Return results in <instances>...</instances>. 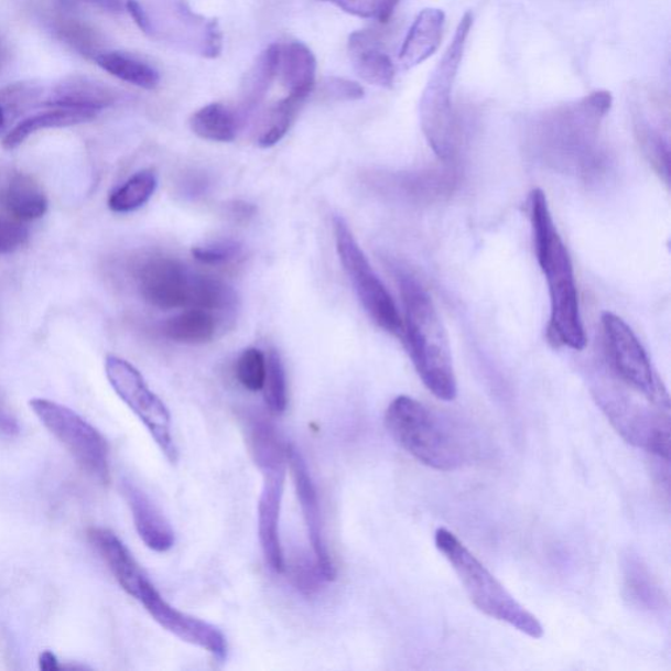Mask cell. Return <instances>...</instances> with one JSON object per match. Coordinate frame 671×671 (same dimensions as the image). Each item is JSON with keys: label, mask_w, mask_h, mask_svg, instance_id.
Segmentation results:
<instances>
[{"label": "cell", "mask_w": 671, "mask_h": 671, "mask_svg": "<svg viewBox=\"0 0 671 671\" xmlns=\"http://www.w3.org/2000/svg\"><path fill=\"white\" fill-rule=\"evenodd\" d=\"M612 107L613 95L596 91L548 110L531 125V149L553 169L584 177L596 175L605 163L599 147L600 125Z\"/></svg>", "instance_id": "6da1fadb"}, {"label": "cell", "mask_w": 671, "mask_h": 671, "mask_svg": "<svg viewBox=\"0 0 671 671\" xmlns=\"http://www.w3.org/2000/svg\"><path fill=\"white\" fill-rule=\"evenodd\" d=\"M530 219L537 260L549 286L548 340L553 348L583 350L587 340L573 262L569 248L553 223L549 201L542 190L531 192Z\"/></svg>", "instance_id": "7a4b0ae2"}, {"label": "cell", "mask_w": 671, "mask_h": 671, "mask_svg": "<svg viewBox=\"0 0 671 671\" xmlns=\"http://www.w3.org/2000/svg\"><path fill=\"white\" fill-rule=\"evenodd\" d=\"M404 304L403 338L424 386L442 401L458 396L452 349L444 324L423 283L412 274L398 275Z\"/></svg>", "instance_id": "3957f363"}, {"label": "cell", "mask_w": 671, "mask_h": 671, "mask_svg": "<svg viewBox=\"0 0 671 671\" xmlns=\"http://www.w3.org/2000/svg\"><path fill=\"white\" fill-rule=\"evenodd\" d=\"M385 424L397 444L421 465L447 473L473 459V441L467 433L416 399H393Z\"/></svg>", "instance_id": "277c9868"}, {"label": "cell", "mask_w": 671, "mask_h": 671, "mask_svg": "<svg viewBox=\"0 0 671 671\" xmlns=\"http://www.w3.org/2000/svg\"><path fill=\"white\" fill-rule=\"evenodd\" d=\"M435 548L452 565L467 596L477 610L487 617L507 623L531 639H542L543 626L534 614L523 607L452 531L439 529Z\"/></svg>", "instance_id": "5b68a950"}, {"label": "cell", "mask_w": 671, "mask_h": 671, "mask_svg": "<svg viewBox=\"0 0 671 671\" xmlns=\"http://www.w3.org/2000/svg\"><path fill=\"white\" fill-rule=\"evenodd\" d=\"M474 15L466 12L456 26L452 43L435 66L420 100V123L429 147L441 161L450 163L458 154L459 123L453 107V87L465 55Z\"/></svg>", "instance_id": "8992f818"}, {"label": "cell", "mask_w": 671, "mask_h": 671, "mask_svg": "<svg viewBox=\"0 0 671 671\" xmlns=\"http://www.w3.org/2000/svg\"><path fill=\"white\" fill-rule=\"evenodd\" d=\"M605 350L614 377L648 403L670 410L669 393L653 370L638 336L620 316L602 315Z\"/></svg>", "instance_id": "52a82bcc"}, {"label": "cell", "mask_w": 671, "mask_h": 671, "mask_svg": "<svg viewBox=\"0 0 671 671\" xmlns=\"http://www.w3.org/2000/svg\"><path fill=\"white\" fill-rule=\"evenodd\" d=\"M334 232L338 258L366 313L387 334L403 337V320L397 304L371 268L347 220L340 216L334 217Z\"/></svg>", "instance_id": "ba28073f"}, {"label": "cell", "mask_w": 671, "mask_h": 671, "mask_svg": "<svg viewBox=\"0 0 671 671\" xmlns=\"http://www.w3.org/2000/svg\"><path fill=\"white\" fill-rule=\"evenodd\" d=\"M32 411L94 479L109 481V446L102 434L78 413L47 399H33Z\"/></svg>", "instance_id": "9c48e42d"}, {"label": "cell", "mask_w": 671, "mask_h": 671, "mask_svg": "<svg viewBox=\"0 0 671 671\" xmlns=\"http://www.w3.org/2000/svg\"><path fill=\"white\" fill-rule=\"evenodd\" d=\"M596 398L623 439L669 462L670 410L640 404L619 389H598Z\"/></svg>", "instance_id": "30bf717a"}, {"label": "cell", "mask_w": 671, "mask_h": 671, "mask_svg": "<svg viewBox=\"0 0 671 671\" xmlns=\"http://www.w3.org/2000/svg\"><path fill=\"white\" fill-rule=\"evenodd\" d=\"M106 374L115 392L147 426L165 458L175 465L177 447L172 437L169 408L149 389L147 380L133 365L117 356L106 359Z\"/></svg>", "instance_id": "8fae6325"}, {"label": "cell", "mask_w": 671, "mask_h": 671, "mask_svg": "<svg viewBox=\"0 0 671 671\" xmlns=\"http://www.w3.org/2000/svg\"><path fill=\"white\" fill-rule=\"evenodd\" d=\"M252 454L264 477L258 508L262 555L269 569L282 573L285 571V559L280 539V517L288 472V447L282 444L269 445L255 450Z\"/></svg>", "instance_id": "7c38bea8"}, {"label": "cell", "mask_w": 671, "mask_h": 671, "mask_svg": "<svg viewBox=\"0 0 671 671\" xmlns=\"http://www.w3.org/2000/svg\"><path fill=\"white\" fill-rule=\"evenodd\" d=\"M159 626L176 638L209 652L214 659L223 662L228 652L226 636L216 626L177 610L165 600L155 586L138 600Z\"/></svg>", "instance_id": "4fadbf2b"}, {"label": "cell", "mask_w": 671, "mask_h": 671, "mask_svg": "<svg viewBox=\"0 0 671 671\" xmlns=\"http://www.w3.org/2000/svg\"><path fill=\"white\" fill-rule=\"evenodd\" d=\"M195 274L182 262L170 258H154L138 271V288L143 300L161 310L190 307Z\"/></svg>", "instance_id": "5bb4252c"}, {"label": "cell", "mask_w": 671, "mask_h": 671, "mask_svg": "<svg viewBox=\"0 0 671 671\" xmlns=\"http://www.w3.org/2000/svg\"><path fill=\"white\" fill-rule=\"evenodd\" d=\"M288 466L290 473H292L296 497H299L317 569H320L325 581H334L336 569L324 539L320 497H317V490L313 477L309 473L306 461L303 459L300 450L293 445L288 446Z\"/></svg>", "instance_id": "9a60e30c"}, {"label": "cell", "mask_w": 671, "mask_h": 671, "mask_svg": "<svg viewBox=\"0 0 671 671\" xmlns=\"http://www.w3.org/2000/svg\"><path fill=\"white\" fill-rule=\"evenodd\" d=\"M88 539L122 589L130 597L140 599L152 583L121 539L115 532L101 528L89 530Z\"/></svg>", "instance_id": "2e32d148"}, {"label": "cell", "mask_w": 671, "mask_h": 671, "mask_svg": "<svg viewBox=\"0 0 671 671\" xmlns=\"http://www.w3.org/2000/svg\"><path fill=\"white\" fill-rule=\"evenodd\" d=\"M348 51L359 78L372 86L392 87L396 82V66L383 50L378 31L353 32L348 41Z\"/></svg>", "instance_id": "e0dca14e"}, {"label": "cell", "mask_w": 671, "mask_h": 671, "mask_svg": "<svg viewBox=\"0 0 671 671\" xmlns=\"http://www.w3.org/2000/svg\"><path fill=\"white\" fill-rule=\"evenodd\" d=\"M122 494L127 498L131 516H133L136 530L142 542L155 552H167L175 544V532L167 518L150 500L136 484L125 480Z\"/></svg>", "instance_id": "ac0fdd59"}, {"label": "cell", "mask_w": 671, "mask_h": 671, "mask_svg": "<svg viewBox=\"0 0 671 671\" xmlns=\"http://www.w3.org/2000/svg\"><path fill=\"white\" fill-rule=\"evenodd\" d=\"M116 95L102 83L87 76H68L51 88H43L41 104L50 108L88 109L100 112L112 106Z\"/></svg>", "instance_id": "d6986e66"}, {"label": "cell", "mask_w": 671, "mask_h": 671, "mask_svg": "<svg viewBox=\"0 0 671 671\" xmlns=\"http://www.w3.org/2000/svg\"><path fill=\"white\" fill-rule=\"evenodd\" d=\"M445 22V12L440 9L431 7L419 13L400 50L399 59L404 71L423 64L439 51Z\"/></svg>", "instance_id": "ffe728a7"}, {"label": "cell", "mask_w": 671, "mask_h": 671, "mask_svg": "<svg viewBox=\"0 0 671 671\" xmlns=\"http://www.w3.org/2000/svg\"><path fill=\"white\" fill-rule=\"evenodd\" d=\"M316 58L313 51L300 41L281 50L280 72L288 95L307 100L316 86Z\"/></svg>", "instance_id": "44dd1931"}, {"label": "cell", "mask_w": 671, "mask_h": 671, "mask_svg": "<svg viewBox=\"0 0 671 671\" xmlns=\"http://www.w3.org/2000/svg\"><path fill=\"white\" fill-rule=\"evenodd\" d=\"M99 112L88 109L52 108L37 115L26 117L4 137L3 148L13 150L40 130L75 127L96 119Z\"/></svg>", "instance_id": "7402d4cb"}, {"label": "cell", "mask_w": 671, "mask_h": 671, "mask_svg": "<svg viewBox=\"0 0 671 671\" xmlns=\"http://www.w3.org/2000/svg\"><path fill=\"white\" fill-rule=\"evenodd\" d=\"M281 47L268 46L262 51L245 75L240 87V113H251L266 99L272 83L280 72Z\"/></svg>", "instance_id": "603a6c76"}, {"label": "cell", "mask_w": 671, "mask_h": 671, "mask_svg": "<svg viewBox=\"0 0 671 671\" xmlns=\"http://www.w3.org/2000/svg\"><path fill=\"white\" fill-rule=\"evenodd\" d=\"M3 207L11 217L31 223L45 216L47 199L41 186L31 176L13 175L2 197Z\"/></svg>", "instance_id": "cb8c5ba5"}, {"label": "cell", "mask_w": 671, "mask_h": 671, "mask_svg": "<svg viewBox=\"0 0 671 671\" xmlns=\"http://www.w3.org/2000/svg\"><path fill=\"white\" fill-rule=\"evenodd\" d=\"M190 127L201 140L227 143L237 138L239 117L224 104L212 102L191 116Z\"/></svg>", "instance_id": "d4e9b609"}, {"label": "cell", "mask_w": 671, "mask_h": 671, "mask_svg": "<svg viewBox=\"0 0 671 671\" xmlns=\"http://www.w3.org/2000/svg\"><path fill=\"white\" fill-rule=\"evenodd\" d=\"M217 323L209 311L190 307L171 317L163 325V334L171 342L201 345L213 340Z\"/></svg>", "instance_id": "484cf974"}, {"label": "cell", "mask_w": 671, "mask_h": 671, "mask_svg": "<svg viewBox=\"0 0 671 671\" xmlns=\"http://www.w3.org/2000/svg\"><path fill=\"white\" fill-rule=\"evenodd\" d=\"M104 72L130 85L155 89L161 83V75L154 66L140 58L122 52H101L95 59Z\"/></svg>", "instance_id": "4316f807"}, {"label": "cell", "mask_w": 671, "mask_h": 671, "mask_svg": "<svg viewBox=\"0 0 671 671\" xmlns=\"http://www.w3.org/2000/svg\"><path fill=\"white\" fill-rule=\"evenodd\" d=\"M158 188L155 171L143 170L131 176L127 183L109 196V209L115 213H131L147 205Z\"/></svg>", "instance_id": "83f0119b"}, {"label": "cell", "mask_w": 671, "mask_h": 671, "mask_svg": "<svg viewBox=\"0 0 671 671\" xmlns=\"http://www.w3.org/2000/svg\"><path fill=\"white\" fill-rule=\"evenodd\" d=\"M304 102H306V100L295 98V96L292 95H288L285 99L277 102L275 106L269 110L264 123H262L258 138L259 147L269 149L281 142L289 133L290 128H292L296 115L300 113Z\"/></svg>", "instance_id": "f1b7e54d"}, {"label": "cell", "mask_w": 671, "mask_h": 671, "mask_svg": "<svg viewBox=\"0 0 671 671\" xmlns=\"http://www.w3.org/2000/svg\"><path fill=\"white\" fill-rule=\"evenodd\" d=\"M53 30L61 41L88 58L95 59L101 53L100 34L83 20L64 13L54 19Z\"/></svg>", "instance_id": "f546056e"}, {"label": "cell", "mask_w": 671, "mask_h": 671, "mask_svg": "<svg viewBox=\"0 0 671 671\" xmlns=\"http://www.w3.org/2000/svg\"><path fill=\"white\" fill-rule=\"evenodd\" d=\"M237 295L223 281L212 277L196 275L193 279L190 307L212 311L231 309Z\"/></svg>", "instance_id": "4dcf8cb0"}, {"label": "cell", "mask_w": 671, "mask_h": 671, "mask_svg": "<svg viewBox=\"0 0 671 671\" xmlns=\"http://www.w3.org/2000/svg\"><path fill=\"white\" fill-rule=\"evenodd\" d=\"M635 131L642 151L649 162L660 172V175L669 183L670 176V149L669 142L661 131L653 127L641 113L635 116Z\"/></svg>", "instance_id": "1f68e13d"}, {"label": "cell", "mask_w": 671, "mask_h": 671, "mask_svg": "<svg viewBox=\"0 0 671 671\" xmlns=\"http://www.w3.org/2000/svg\"><path fill=\"white\" fill-rule=\"evenodd\" d=\"M626 570V589L629 597L645 606L647 610H653L662 606V597L659 586L654 584L652 576L638 559L629 558Z\"/></svg>", "instance_id": "d6a6232c"}, {"label": "cell", "mask_w": 671, "mask_h": 671, "mask_svg": "<svg viewBox=\"0 0 671 671\" xmlns=\"http://www.w3.org/2000/svg\"><path fill=\"white\" fill-rule=\"evenodd\" d=\"M262 390L269 412L274 416L285 413L289 403L286 371L279 353L274 349L269 351L267 358V376Z\"/></svg>", "instance_id": "836d02e7"}, {"label": "cell", "mask_w": 671, "mask_h": 671, "mask_svg": "<svg viewBox=\"0 0 671 671\" xmlns=\"http://www.w3.org/2000/svg\"><path fill=\"white\" fill-rule=\"evenodd\" d=\"M349 15L387 23L396 12L400 0H323Z\"/></svg>", "instance_id": "e575fe53"}, {"label": "cell", "mask_w": 671, "mask_h": 671, "mask_svg": "<svg viewBox=\"0 0 671 671\" xmlns=\"http://www.w3.org/2000/svg\"><path fill=\"white\" fill-rule=\"evenodd\" d=\"M267 357L260 349L248 348L238 358L237 377L246 390L258 392L264 387Z\"/></svg>", "instance_id": "d590c367"}, {"label": "cell", "mask_w": 671, "mask_h": 671, "mask_svg": "<svg viewBox=\"0 0 671 671\" xmlns=\"http://www.w3.org/2000/svg\"><path fill=\"white\" fill-rule=\"evenodd\" d=\"M241 247L232 240L217 241V243L198 246L192 249L193 258L205 266H220L237 259Z\"/></svg>", "instance_id": "8d00e7d4"}, {"label": "cell", "mask_w": 671, "mask_h": 671, "mask_svg": "<svg viewBox=\"0 0 671 671\" xmlns=\"http://www.w3.org/2000/svg\"><path fill=\"white\" fill-rule=\"evenodd\" d=\"M30 231L25 223L13 218L10 214L0 216V255L15 252L26 243Z\"/></svg>", "instance_id": "74e56055"}, {"label": "cell", "mask_w": 671, "mask_h": 671, "mask_svg": "<svg viewBox=\"0 0 671 671\" xmlns=\"http://www.w3.org/2000/svg\"><path fill=\"white\" fill-rule=\"evenodd\" d=\"M321 94L334 100H359L365 96V89L359 83L338 76H331L321 85Z\"/></svg>", "instance_id": "f35d334b"}, {"label": "cell", "mask_w": 671, "mask_h": 671, "mask_svg": "<svg viewBox=\"0 0 671 671\" xmlns=\"http://www.w3.org/2000/svg\"><path fill=\"white\" fill-rule=\"evenodd\" d=\"M125 7H127L130 17L133 18L138 28H140L144 34H148V36H152L151 18L148 11L143 9V6L138 2V0H127Z\"/></svg>", "instance_id": "ab89813d"}, {"label": "cell", "mask_w": 671, "mask_h": 671, "mask_svg": "<svg viewBox=\"0 0 671 671\" xmlns=\"http://www.w3.org/2000/svg\"><path fill=\"white\" fill-rule=\"evenodd\" d=\"M20 433L19 421L9 408L0 400V435L13 437Z\"/></svg>", "instance_id": "60d3db41"}, {"label": "cell", "mask_w": 671, "mask_h": 671, "mask_svg": "<svg viewBox=\"0 0 671 671\" xmlns=\"http://www.w3.org/2000/svg\"><path fill=\"white\" fill-rule=\"evenodd\" d=\"M88 2L112 13H120L125 7L123 0H88Z\"/></svg>", "instance_id": "b9f144b4"}, {"label": "cell", "mask_w": 671, "mask_h": 671, "mask_svg": "<svg viewBox=\"0 0 671 671\" xmlns=\"http://www.w3.org/2000/svg\"><path fill=\"white\" fill-rule=\"evenodd\" d=\"M39 663L40 668L43 670L53 671L62 669L57 657H55V654H53L52 652H44L43 654H41Z\"/></svg>", "instance_id": "7bdbcfd3"}, {"label": "cell", "mask_w": 671, "mask_h": 671, "mask_svg": "<svg viewBox=\"0 0 671 671\" xmlns=\"http://www.w3.org/2000/svg\"><path fill=\"white\" fill-rule=\"evenodd\" d=\"M4 121H6L4 109H3L2 102H0V128L3 127Z\"/></svg>", "instance_id": "ee69618b"}]
</instances>
